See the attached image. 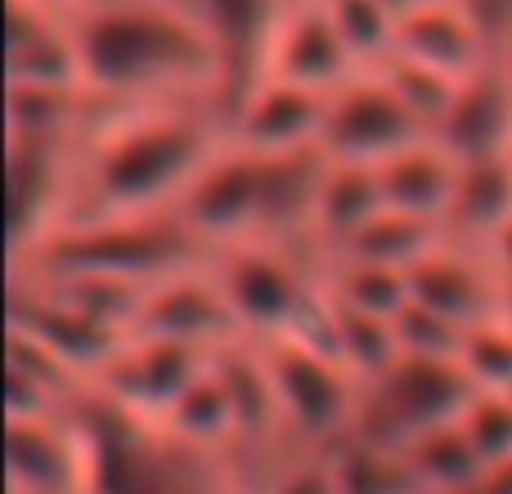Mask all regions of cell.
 Returning <instances> with one entry per match:
<instances>
[{
	"instance_id": "obj_1",
	"label": "cell",
	"mask_w": 512,
	"mask_h": 494,
	"mask_svg": "<svg viewBox=\"0 0 512 494\" xmlns=\"http://www.w3.org/2000/svg\"><path fill=\"white\" fill-rule=\"evenodd\" d=\"M225 140H230L225 99L99 108L90 131L77 140V185L68 221L176 212L198 171L221 153Z\"/></svg>"
},
{
	"instance_id": "obj_2",
	"label": "cell",
	"mask_w": 512,
	"mask_h": 494,
	"mask_svg": "<svg viewBox=\"0 0 512 494\" xmlns=\"http://www.w3.org/2000/svg\"><path fill=\"white\" fill-rule=\"evenodd\" d=\"M81 86L104 108L230 99L225 59L185 0H90L72 14Z\"/></svg>"
},
{
	"instance_id": "obj_3",
	"label": "cell",
	"mask_w": 512,
	"mask_h": 494,
	"mask_svg": "<svg viewBox=\"0 0 512 494\" xmlns=\"http://www.w3.org/2000/svg\"><path fill=\"white\" fill-rule=\"evenodd\" d=\"M239 337L274 342V337L315 333L328 297V256L315 243L248 239L212 252Z\"/></svg>"
},
{
	"instance_id": "obj_4",
	"label": "cell",
	"mask_w": 512,
	"mask_h": 494,
	"mask_svg": "<svg viewBox=\"0 0 512 494\" xmlns=\"http://www.w3.org/2000/svg\"><path fill=\"white\" fill-rule=\"evenodd\" d=\"M207 247L185 230L176 212L126 216V221H68L9 274H108V279L144 283L207 261Z\"/></svg>"
},
{
	"instance_id": "obj_5",
	"label": "cell",
	"mask_w": 512,
	"mask_h": 494,
	"mask_svg": "<svg viewBox=\"0 0 512 494\" xmlns=\"http://www.w3.org/2000/svg\"><path fill=\"white\" fill-rule=\"evenodd\" d=\"M261 346L265 373H270L274 405L283 418L288 450H333L355 432L364 405V378L351 373L324 342L315 337H274Z\"/></svg>"
},
{
	"instance_id": "obj_6",
	"label": "cell",
	"mask_w": 512,
	"mask_h": 494,
	"mask_svg": "<svg viewBox=\"0 0 512 494\" xmlns=\"http://www.w3.org/2000/svg\"><path fill=\"white\" fill-rule=\"evenodd\" d=\"M472 396H477V387H472V378L463 373L459 360L400 351L378 378L364 382L360 423H355L351 436L405 450L414 436L445 423H459V414L468 409Z\"/></svg>"
},
{
	"instance_id": "obj_7",
	"label": "cell",
	"mask_w": 512,
	"mask_h": 494,
	"mask_svg": "<svg viewBox=\"0 0 512 494\" xmlns=\"http://www.w3.org/2000/svg\"><path fill=\"white\" fill-rule=\"evenodd\" d=\"M176 216L207 252L248 239H274V158L225 140L180 198Z\"/></svg>"
},
{
	"instance_id": "obj_8",
	"label": "cell",
	"mask_w": 512,
	"mask_h": 494,
	"mask_svg": "<svg viewBox=\"0 0 512 494\" xmlns=\"http://www.w3.org/2000/svg\"><path fill=\"white\" fill-rule=\"evenodd\" d=\"M9 337H23L50 364H59L77 387L90 391L99 373L108 369V360L122 351L131 328L72 306L68 297L50 292L36 279H9Z\"/></svg>"
},
{
	"instance_id": "obj_9",
	"label": "cell",
	"mask_w": 512,
	"mask_h": 494,
	"mask_svg": "<svg viewBox=\"0 0 512 494\" xmlns=\"http://www.w3.org/2000/svg\"><path fill=\"white\" fill-rule=\"evenodd\" d=\"M427 131V122L409 108V99L396 90V81L382 68L355 72L351 81L328 95L324 113V158L333 162H360V167H382L387 158H396L400 149L418 144Z\"/></svg>"
},
{
	"instance_id": "obj_10",
	"label": "cell",
	"mask_w": 512,
	"mask_h": 494,
	"mask_svg": "<svg viewBox=\"0 0 512 494\" xmlns=\"http://www.w3.org/2000/svg\"><path fill=\"white\" fill-rule=\"evenodd\" d=\"M9 162V265L27 261L72 212L77 140H5Z\"/></svg>"
},
{
	"instance_id": "obj_11",
	"label": "cell",
	"mask_w": 512,
	"mask_h": 494,
	"mask_svg": "<svg viewBox=\"0 0 512 494\" xmlns=\"http://www.w3.org/2000/svg\"><path fill=\"white\" fill-rule=\"evenodd\" d=\"M212 355L216 351H207V346L176 342V337L131 333L90 391L104 396L108 405L144 418V423H167V414L198 382V373L212 364Z\"/></svg>"
},
{
	"instance_id": "obj_12",
	"label": "cell",
	"mask_w": 512,
	"mask_h": 494,
	"mask_svg": "<svg viewBox=\"0 0 512 494\" xmlns=\"http://www.w3.org/2000/svg\"><path fill=\"white\" fill-rule=\"evenodd\" d=\"M324 90L261 72L225 104V131L252 153H306L324 140Z\"/></svg>"
},
{
	"instance_id": "obj_13",
	"label": "cell",
	"mask_w": 512,
	"mask_h": 494,
	"mask_svg": "<svg viewBox=\"0 0 512 494\" xmlns=\"http://www.w3.org/2000/svg\"><path fill=\"white\" fill-rule=\"evenodd\" d=\"M409 288H414V301L441 310L459 328H472L481 319H495L512 310V283L499 270L495 252L450 239V234L409 270Z\"/></svg>"
},
{
	"instance_id": "obj_14",
	"label": "cell",
	"mask_w": 512,
	"mask_h": 494,
	"mask_svg": "<svg viewBox=\"0 0 512 494\" xmlns=\"http://www.w3.org/2000/svg\"><path fill=\"white\" fill-rule=\"evenodd\" d=\"M5 477L9 494H95V463L77 405L59 418H9Z\"/></svg>"
},
{
	"instance_id": "obj_15",
	"label": "cell",
	"mask_w": 512,
	"mask_h": 494,
	"mask_svg": "<svg viewBox=\"0 0 512 494\" xmlns=\"http://www.w3.org/2000/svg\"><path fill=\"white\" fill-rule=\"evenodd\" d=\"M135 333L176 337V342H194V346H207V351H221L225 342H234L239 324H234L230 301H225L221 283H216L212 256L153 279L144 288Z\"/></svg>"
},
{
	"instance_id": "obj_16",
	"label": "cell",
	"mask_w": 512,
	"mask_h": 494,
	"mask_svg": "<svg viewBox=\"0 0 512 494\" xmlns=\"http://www.w3.org/2000/svg\"><path fill=\"white\" fill-rule=\"evenodd\" d=\"M261 72H274V77H288V81H297V86L333 95V90L342 86V81H351L360 68H355L342 32H337L333 18H328L324 0H288L279 27H274L270 50H265Z\"/></svg>"
},
{
	"instance_id": "obj_17",
	"label": "cell",
	"mask_w": 512,
	"mask_h": 494,
	"mask_svg": "<svg viewBox=\"0 0 512 494\" xmlns=\"http://www.w3.org/2000/svg\"><path fill=\"white\" fill-rule=\"evenodd\" d=\"M432 135L459 162L512 153V54H495L486 68L459 81Z\"/></svg>"
},
{
	"instance_id": "obj_18",
	"label": "cell",
	"mask_w": 512,
	"mask_h": 494,
	"mask_svg": "<svg viewBox=\"0 0 512 494\" xmlns=\"http://www.w3.org/2000/svg\"><path fill=\"white\" fill-rule=\"evenodd\" d=\"M5 86H81V54L72 14L36 0H9Z\"/></svg>"
},
{
	"instance_id": "obj_19",
	"label": "cell",
	"mask_w": 512,
	"mask_h": 494,
	"mask_svg": "<svg viewBox=\"0 0 512 494\" xmlns=\"http://www.w3.org/2000/svg\"><path fill=\"white\" fill-rule=\"evenodd\" d=\"M396 54L463 81L504 50L490 45V36L481 32V23L472 18V9L463 0H427V5L400 14Z\"/></svg>"
},
{
	"instance_id": "obj_20",
	"label": "cell",
	"mask_w": 512,
	"mask_h": 494,
	"mask_svg": "<svg viewBox=\"0 0 512 494\" xmlns=\"http://www.w3.org/2000/svg\"><path fill=\"white\" fill-rule=\"evenodd\" d=\"M185 5L207 27L216 50H221L225 77H230V99H234L252 77H261L265 50H270L274 27H279L288 0H185Z\"/></svg>"
},
{
	"instance_id": "obj_21",
	"label": "cell",
	"mask_w": 512,
	"mask_h": 494,
	"mask_svg": "<svg viewBox=\"0 0 512 494\" xmlns=\"http://www.w3.org/2000/svg\"><path fill=\"white\" fill-rule=\"evenodd\" d=\"M463 162L445 149L436 135H423L418 144L400 149L396 158H387L378 167L382 198L391 212L418 216V221H436L445 230V212L454 203V185H459Z\"/></svg>"
},
{
	"instance_id": "obj_22",
	"label": "cell",
	"mask_w": 512,
	"mask_h": 494,
	"mask_svg": "<svg viewBox=\"0 0 512 494\" xmlns=\"http://www.w3.org/2000/svg\"><path fill=\"white\" fill-rule=\"evenodd\" d=\"M378 212H387L378 167L328 158L324 180H319V198H315V221H310V243L324 256H337Z\"/></svg>"
},
{
	"instance_id": "obj_23",
	"label": "cell",
	"mask_w": 512,
	"mask_h": 494,
	"mask_svg": "<svg viewBox=\"0 0 512 494\" xmlns=\"http://www.w3.org/2000/svg\"><path fill=\"white\" fill-rule=\"evenodd\" d=\"M512 221V153H490L459 167L454 203L445 212V234L490 247Z\"/></svg>"
},
{
	"instance_id": "obj_24",
	"label": "cell",
	"mask_w": 512,
	"mask_h": 494,
	"mask_svg": "<svg viewBox=\"0 0 512 494\" xmlns=\"http://www.w3.org/2000/svg\"><path fill=\"white\" fill-rule=\"evenodd\" d=\"M171 432L189 445H203V450H221V454H239L243 459V414H239V396L230 387V373L221 369V360L212 355L198 382L180 396V405L167 414ZM248 463V459H243ZM256 472V468H252Z\"/></svg>"
},
{
	"instance_id": "obj_25",
	"label": "cell",
	"mask_w": 512,
	"mask_h": 494,
	"mask_svg": "<svg viewBox=\"0 0 512 494\" xmlns=\"http://www.w3.org/2000/svg\"><path fill=\"white\" fill-rule=\"evenodd\" d=\"M5 140H81L99 117L86 86H5Z\"/></svg>"
},
{
	"instance_id": "obj_26",
	"label": "cell",
	"mask_w": 512,
	"mask_h": 494,
	"mask_svg": "<svg viewBox=\"0 0 512 494\" xmlns=\"http://www.w3.org/2000/svg\"><path fill=\"white\" fill-rule=\"evenodd\" d=\"M328 454L337 494H427L418 472L409 468L405 450L396 445H378L364 436H346Z\"/></svg>"
},
{
	"instance_id": "obj_27",
	"label": "cell",
	"mask_w": 512,
	"mask_h": 494,
	"mask_svg": "<svg viewBox=\"0 0 512 494\" xmlns=\"http://www.w3.org/2000/svg\"><path fill=\"white\" fill-rule=\"evenodd\" d=\"M405 459L418 472L423 490H432V494H472L481 486V477H486V463L472 450L468 432L459 423H445V427L414 436L405 445Z\"/></svg>"
},
{
	"instance_id": "obj_28",
	"label": "cell",
	"mask_w": 512,
	"mask_h": 494,
	"mask_svg": "<svg viewBox=\"0 0 512 494\" xmlns=\"http://www.w3.org/2000/svg\"><path fill=\"white\" fill-rule=\"evenodd\" d=\"M328 292L346 306L364 310V315L391 319L409 306L414 288H409V270L396 265H378V261H351V256H328Z\"/></svg>"
},
{
	"instance_id": "obj_29",
	"label": "cell",
	"mask_w": 512,
	"mask_h": 494,
	"mask_svg": "<svg viewBox=\"0 0 512 494\" xmlns=\"http://www.w3.org/2000/svg\"><path fill=\"white\" fill-rule=\"evenodd\" d=\"M445 239V230L436 221H418L405 212H378L351 243L337 256H351V261H378V265H396V270H414L436 243Z\"/></svg>"
},
{
	"instance_id": "obj_30",
	"label": "cell",
	"mask_w": 512,
	"mask_h": 494,
	"mask_svg": "<svg viewBox=\"0 0 512 494\" xmlns=\"http://www.w3.org/2000/svg\"><path fill=\"white\" fill-rule=\"evenodd\" d=\"M333 27L342 32L346 50H351L355 68L369 72L396 59L400 41V14L387 0H324Z\"/></svg>"
},
{
	"instance_id": "obj_31",
	"label": "cell",
	"mask_w": 512,
	"mask_h": 494,
	"mask_svg": "<svg viewBox=\"0 0 512 494\" xmlns=\"http://www.w3.org/2000/svg\"><path fill=\"white\" fill-rule=\"evenodd\" d=\"M459 364L477 391H512V310L468 328Z\"/></svg>"
},
{
	"instance_id": "obj_32",
	"label": "cell",
	"mask_w": 512,
	"mask_h": 494,
	"mask_svg": "<svg viewBox=\"0 0 512 494\" xmlns=\"http://www.w3.org/2000/svg\"><path fill=\"white\" fill-rule=\"evenodd\" d=\"M459 427L468 432L486 472L499 468L504 459H512V391H477L459 414Z\"/></svg>"
},
{
	"instance_id": "obj_33",
	"label": "cell",
	"mask_w": 512,
	"mask_h": 494,
	"mask_svg": "<svg viewBox=\"0 0 512 494\" xmlns=\"http://www.w3.org/2000/svg\"><path fill=\"white\" fill-rule=\"evenodd\" d=\"M463 337L468 328H459L454 319H445L441 310L423 306V301L409 297V306L396 315V342L405 355H445V360H459Z\"/></svg>"
},
{
	"instance_id": "obj_34",
	"label": "cell",
	"mask_w": 512,
	"mask_h": 494,
	"mask_svg": "<svg viewBox=\"0 0 512 494\" xmlns=\"http://www.w3.org/2000/svg\"><path fill=\"white\" fill-rule=\"evenodd\" d=\"M382 72L396 81V90L409 99V108H414V113L427 122V131H436V122L445 117L454 90H459V77H445V72L427 68V63L405 59V54H396L391 63H382Z\"/></svg>"
},
{
	"instance_id": "obj_35",
	"label": "cell",
	"mask_w": 512,
	"mask_h": 494,
	"mask_svg": "<svg viewBox=\"0 0 512 494\" xmlns=\"http://www.w3.org/2000/svg\"><path fill=\"white\" fill-rule=\"evenodd\" d=\"M261 494H337L333 468H328V454L301 450V454L279 459L261 477Z\"/></svg>"
},
{
	"instance_id": "obj_36",
	"label": "cell",
	"mask_w": 512,
	"mask_h": 494,
	"mask_svg": "<svg viewBox=\"0 0 512 494\" xmlns=\"http://www.w3.org/2000/svg\"><path fill=\"white\" fill-rule=\"evenodd\" d=\"M463 5L472 9V18L490 36V45L512 54V0H463Z\"/></svg>"
},
{
	"instance_id": "obj_37",
	"label": "cell",
	"mask_w": 512,
	"mask_h": 494,
	"mask_svg": "<svg viewBox=\"0 0 512 494\" xmlns=\"http://www.w3.org/2000/svg\"><path fill=\"white\" fill-rule=\"evenodd\" d=\"M472 494H512V459H504L499 468H490Z\"/></svg>"
},
{
	"instance_id": "obj_38",
	"label": "cell",
	"mask_w": 512,
	"mask_h": 494,
	"mask_svg": "<svg viewBox=\"0 0 512 494\" xmlns=\"http://www.w3.org/2000/svg\"><path fill=\"white\" fill-rule=\"evenodd\" d=\"M490 252H495V261H499V270L508 274V283H512V221L499 230V239L490 243Z\"/></svg>"
},
{
	"instance_id": "obj_39",
	"label": "cell",
	"mask_w": 512,
	"mask_h": 494,
	"mask_svg": "<svg viewBox=\"0 0 512 494\" xmlns=\"http://www.w3.org/2000/svg\"><path fill=\"white\" fill-rule=\"evenodd\" d=\"M36 5H45V9H59V14H77V9H86L90 0H36Z\"/></svg>"
},
{
	"instance_id": "obj_40",
	"label": "cell",
	"mask_w": 512,
	"mask_h": 494,
	"mask_svg": "<svg viewBox=\"0 0 512 494\" xmlns=\"http://www.w3.org/2000/svg\"><path fill=\"white\" fill-rule=\"evenodd\" d=\"M396 14H409V9H418V5H427V0H387Z\"/></svg>"
},
{
	"instance_id": "obj_41",
	"label": "cell",
	"mask_w": 512,
	"mask_h": 494,
	"mask_svg": "<svg viewBox=\"0 0 512 494\" xmlns=\"http://www.w3.org/2000/svg\"><path fill=\"white\" fill-rule=\"evenodd\" d=\"M427 494H432V490H427Z\"/></svg>"
}]
</instances>
